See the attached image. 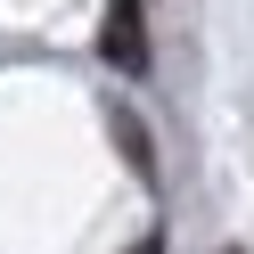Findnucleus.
<instances>
[{"label":"nucleus","mask_w":254,"mask_h":254,"mask_svg":"<svg viewBox=\"0 0 254 254\" xmlns=\"http://www.w3.org/2000/svg\"><path fill=\"white\" fill-rule=\"evenodd\" d=\"M99 50H107V66H115V74H148V17H139V0H107Z\"/></svg>","instance_id":"nucleus-1"},{"label":"nucleus","mask_w":254,"mask_h":254,"mask_svg":"<svg viewBox=\"0 0 254 254\" xmlns=\"http://www.w3.org/2000/svg\"><path fill=\"white\" fill-rule=\"evenodd\" d=\"M139 254H164V246H156V238H148V246H139Z\"/></svg>","instance_id":"nucleus-2"},{"label":"nucleus","mask_w":254,"mask_h":254,"mask_svg":"<svg viewBox=\"0 0 254 254\" xmlns=\"http://www.w3.org/2000/svg\"><path fill=\"white\" fill-rule=\"evenodd\" d=\"M221 254H246V246H221Z\"/></svg>","instance_id":"nucleus-3"}]
</instances>
